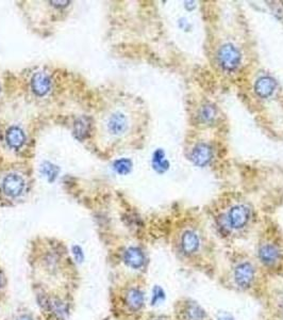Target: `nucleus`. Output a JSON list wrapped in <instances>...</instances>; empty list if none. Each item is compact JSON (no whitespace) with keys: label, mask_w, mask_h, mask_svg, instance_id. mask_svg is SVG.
Returning <instances> with one entry per match:
<instances>
[{"label":"nucleus","mask_w":283,"mask_h":320,"mask_svg":"<svg viewBox=\"0 0 283 320\" xmlns=\"http://www.w3.org/2000/svg\"><path fill=\"white\" fill-rule=\"evenodd\" d=\"M16 320H32V318L29 316H26V315H22V316L18 317Z\"/></svg>","instance_id":"19"},{"label":"nucleus","mask_w":283,"mask_h":320,"mask_svg":"<svg viewBox=\"0 0 283 320\" xmlns=\"http://www.w3.org/2000/svg\"><path fill=\"white\" fill-rule=\"evenodd\" d=\"M276 89V81L274 78L264 76L259 78L256 82L254 90L259 96L262 99H267L274 93Z\"/></svg>","instance_id":"14"},{"label":"nucleus","mask_w":283,"mask_h":320,"mask_svg":"<svg viewBox=\"0 0 283 320\" xmlns=\"http://www.w3.org/2000/svg\"><path fill=\"white\" fill-rule=\"evenodd\" d=\"M250 210L245 205H235L228 212V223L233 230L243 229L248 223Z\"/></svg>","instance_id":"6"},{"label":"nucleus","mask_w":283,"mask_h":320,"mask_svg":"<svg viewBox=\"0 0 283 320\" xmlns=\"http://www.w3.org/2000/svg\"><path fill=\"white\" fill-rule=\"evenodd\" d=\"M217 320H235V318L227 312H221L217 315Z\"/></svg>","instance_id":"17"},{"label":"nucleus","mask_w":283,"mask_h":320,"mask_svg":"<svg viewBox=\"0 0 283 320\" xmlns=\"http://www.w3.org/2000/svg\"><path fill=\"white\" fill-rule=\"evenodd\" d=\"M100 125L103 133L114 139L126 136L131 126L130 117L121 109L110 110L108 113L103 114Z\"/></svg>","instance_id":"1"},{"label":"nucleus","mask_w":283,"mask_h":320,"mask_svg":"<svg viewBox=\"0 0 283 320\" xmlns=\"http://www.w3.org/2000/svg\"><path fill=\"white\" fill-rule=\"evenodd\" d=\"M217 60L219 65L228 72L238 68L241 64V53L238 47L228 43L222 45L217 53Z\"/></svg>","instance_id":"2"},{"label":"nucleus","mask_w":283,"mask_h":320,"mask_svg":"<svg viewBox=\"0 0 283 320\" xmlns=\"http://www.w3.org/2000/svg\"><path fill=\"white\" fill-rule=\"evenodd\" d=\"M3 285H4V278H3L2 274H0V288L3 287Z\"/></svg>","instance_id":"20"},{"label":"nucleus","mask_w":283,"mask_h":320,"mask_svg":"<svg viewBox=\"0 0 283 320\" xmlns=\"http://www.w3.org/2000/svg\"><path fill=\"white\" fill-rule=\"evenodd\" d=\"M125 303L128 309L132 312L140 311L145 303L143 291L135 287L129 288L125 294Z\"/></svg>","instance_id":"10"},{"label":"nucleus","mask_w":283,"mask_h":320,"mask_svg":"<svg viewBox=\"0 0 283 320\" xmlns=\"http://www.w3.org/2000/svg\"><path fill=\"white\" fill-rule=\"evenodd\" d=\"M52 89V80L45 72H37L31 78V90L35 95L45 96Z\"/></svg>","instance_id":"7"},{"label":"nucleus","mask_w":283,"mask_h":320,"mask_svg":"<svg viewBox=\"0 0 283 320\" xmlns=\"http://www.w3.org/2000/svg\"><path fill=\"white\" fill-rule=\"evenodd\" d=\"M6 141L11 149L18 150L23 144H25L26 136H25V133H23V130L21 128H19L17 126H11L7 130Z\"/></svg>","instance_id":"13"},{"label":"nucleus","mask_w":283,"mask_h":320,"mask_svg":"<svg viewBox=\"0 0 283 320\" xmlns=\"http://www.w3.org/2000/svg\"><path fill=\"white\" fill-rule=\"evenodd\" d=\"M124 262L132 269H140L145 265L146 257L142 249L137 247H130L124 253Z\"/></svg>","instance_id":"8"},{"label":"nucleus","mask_w":283,"mask_h":320,"mask_svg":"<svg viewBox=\"0 0 283 320\" xmlns=\"http://www.w3.org/2000/svg\"><path fill=\"white\" fill-rule=\"evenodd\" d=\"M212 149L206 143H199L192 152V160L198 167H205L212 159Z\"/></svg>","instance_id":"11"},{"label":"nucleus","mask_w":283,"mask_h":320,"mask_svg":"<svg viewBox=\"0 0 283 320\" xmlns=\"http://www.w3.org/2000/svg\"><path fill=\"white\" fill-rule=\"evenodd\" d=\"M155 320H164V319H161V318H159V319H155Z\"/></svg>","instance_id":"21"},{"label":"nucleus","mask_w":283,"mask_h":320,"mask_svg":"<svg viewBox=\"0 0 283 320\" xmlns=\"http://www.w3.org/2000/svg\"><path fill=\"white\" fill-rule=\"evenodd\" d=\"M181 251L185 255H193L195 254L200 247V239L198 235L193 231H186L181 236L180 241Z\"/></svg>","instance_id":"9"},{"label":"nucleus","mask_w":283,"mask_h":320,"mask_svg":"<svg viewBox=\"0 0 283 320\" xmlns=\"http://www.w3.org/2000/svg\"><path fill=\"white\" fill-rule=\"evenodd\" d=\"M258 256L267 267L276 266L282 258L281 249L274 242H263L258 249Z\"/></svg>","instance_id":"5"},{"label":"nucleus","mask_w":283,"mask_h":320,"mask_svg":"<svg viewBox=\"0 0 283 320\" xmlns=\"http://www.w3.org/2000/svg\"><path fill=\"white\" fill-rule=\"evenodd\" d=\"M217 114L216 107L212 104H206L199 111V117L204 123H211L215 120Z\"/></svg>","instance_id":"15"},{"label":"nucleus","mask_w":283,"mask_h":320,"mask_svg":"<svg viewBox=\"0 0 283 320\" xmlns=\"http://www.w3.org/2000/svg\"><path fill=\"white\" fill-rule=\"evenodd\" d=\"M256 278V269L249 262H243L234 269L233 279L237 286L242 289L249 288Z\"/></svg>","instance_id":"4"},{"label":"nucleus","mask_w":283,"mask_h":320,"mask_svg":"<svg viewBox=\"0 0 283 320\" xmlns=\"http://www.w3.org/2000/svg\"><path fill=\"white\" fill-rule=\"evenodd\" d=\"M0 92H2V87H0Z\"/></svg>","instance_id":"22"},{"label":"nucleus","mask_w":283,"mask_h":320,"mask_svg":"<svg viewBox=\"0 0 283 320\" xmlns=\"http://www.w3.org/2000/svg\"><path fill=\"white\" fill-rule=\"evenodd\" d=\"M183 320H207L206 311L198 303L187 301L182 309Z\"/></svg>","instance_id":"12"},{"label":"nucleus","mask_w":283,"mask_h":320,"mask_svg":"<svg viewBox=\"0 0 283 320\" xmlns=\"http://www.w3.org/2000/svg\"><path fill=\"white\" fill-rule=\"evenodd\" d=\"M74 254H75V258L78 260V262H82V259H83V253H82L80 248H78V247L75 248Z\"/></svg>","instance_id":"18"},{"label":"nucleus","mask_w":283,"mask_h":320,"mask_svg":"<svg viewBox=\"0 0 283 320\" xmlns=\"http://www.w3.org/2000/svg\"><path fill=\"white\" fill-rule=\"evenodd\" d=\"M165 299V291L163 290L162 287L156 286L152 290V297H151V304L155 305L158 304L159 302L163 301Z\"/></svg>","instance_id":"16"},{"label":"nucleus","mask_w":283,"mask_h":320,"mask_svg":"<svg viewBox=\"0 0 283 320\" xmlns=\"http://www.w3.org/2000/svg\"><path fill=\"white\" fill-rule=\"evenodd\" d=\"M26 189V181L23 176L12 172L7 174L2 182V190L5 195L11 199H16L20 196Z\"/></svg>","instance_id":"3"}]
</instances>
